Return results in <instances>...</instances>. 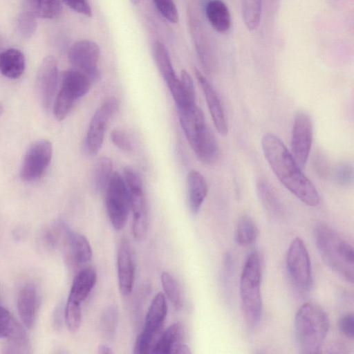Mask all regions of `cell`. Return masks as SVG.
<instances>
[{"mask_svg": "<svg viewBox=\"0 0 354 354\" xmlns=\"http://www.w3.org/2000/svg\"><path fill=\"white\" fill-rule=\"evenodd\" d=\"M80 304L68 298L64 310V319L66 326L71 332H76L80 327L82 321Z\"/></svg>", "mask_w": 354, "mask_h": 354, "instance_id": "35", "label": "cell"}, {"mask_svg": "<svg viewBox=\"0 0 354 354\" xmlns=\"http://www.w3.org/2000/svg\"><path fill=\"white\" fill-rule=\"evenodd\" d=\"M129 190V189H128ZM133 214L132 231L137 240L146 236L149 226V213L143 189L129 190Z\"/></svg>", "mask_w": 354, "mask_h": 354, "instance_id": "16", "label": "cell"}, {"mask_svg": "<svg viewBox=\"0 0 354 354\" xmlns=\"http://www.w3.org/2000/svg\"><path fill=\"white\" fill-rule=\"evenodd\" d=\"M314 168L321 178H326L330 174V168L326 156L322 153H317L313 158Z\"/></svg>", "mask_w": 354, "mask_h": 354, "instance_id": "46", "label": "cell"}, {"mask_svg": "<svg viewBox=\"0 0 354 354\" xmlns=\"http://www.w3.org/2000/svg\"><path fill=\"white\" fill-rule=\"evenodd\" d=\"M353 314L348 313L342 315L338 322L339 331L346 337L353 339Z\"/></svg>", "mask_w": 354, "mask_h": 354, "instance_id": "44", "label": "cell"}, {"mask_svg": "<svg viewBox=\"0 0 354 354\" xmlns=\"http://www.w3.org/2000/svg\"><path fill=\"white\" fill-rule=\"evenodd\" d=\"M37 302L35 286L32 283L24 286L18 293L17 306L21 320L28 328H31L34 324Z\"/></svg>", "mask_w": 354, "mask_h": 354, "instance_id": "20", "label": "cell"}, {"mask_svg": "<svg viewBox=\"0 0 354 354\" xmlns=\"http://www.w3.org/2000/svg\"><path fill=\"white\" fill-rule=\"evenodd\" d=\"M0 338L6 339H27V335L21 326L11 313L0 304Z\"/></svg>", "mask_w": 354, "mask_h": 354, "instance_id": "29", "label": "cell"}, {"mask_svg": "<svg viewBox=\"0 0 354 354\" xmlns=\"http://www.w3.org/2000/svg\"><path fill=\"white\" fill-rule=\"evenodd\" d=\"M53 154V147L47 140H39L28 149L21 167L20 176L24 181L39 179L48 168Z\"/></svg>", "mask_w": 354, "mask_h": 354, "instance_id": "10", "label": "cell"}, {"mask_svg": "<svg viewBox=\"0 0 354 354\" xmlns=\"http://www.w3.org/2000/svg\"><path fill=\"white\" fill-rule=\"evenodd\" d=\"M90 86L89 79L74 68L67 70L63 74L61 88L75 100L86 95Z\"/></svg>", "mask_w": 354, "mask_h": 354, "instance_id": "25", "label": "cell"}, {"mask_svg": "<svg viewBox=\"0 0 354 354\" xmlns=\"http://www.w3.org/2000/svg\"><path fill=\"white\" fill-rule=\"evenodd\" d=\"M106 188L105 202L109 220L115 230H122L126 225L131 209L128 188L118 172L111 174Z\"/></svg>", "mask_w": 354, "mask_h": 354, "instance_id": "7", "label": "cell"}, {"mask_svg": "<svg viewBox=\"0 0 354 354\" xmlns=\"http://www.w3.org/2000/svg\"><path fill=\"white\" fill-rule=\"evenodd\" d=\"M160 280L164 292L172 306L176 310H181L184 304V298L175 277L169 272H162Z\"/></svg>", "mask_w": 354, "mask_h": 354, "instance_id": "33", "label": "cell"}, {"mask_svg": "<svg viewBox=\"0 0 354 354\" xmlns=\"http://www.w3.org/2000/svg\"><path fill=\"white\" fill-rule=\"evenodd\" d=\"M112 142L119 149L124 151L131 152L133 146L128 136L120 129H113L111 133Z\"/></svg>", "mask_w": 354, "mask_h": 354, "instance_id": "41", "label": "cell"}, {"mask_svg": "<svg viewBox=\"0 0 354 354\" xmlns=\"http://www.w3.org/2000/svg\"><path fill=\"white\" fill-rule=\"evenodd\" d=\"M113 353V351H111V348L106 345L102 344L98 348V353L109 354V353Z\"/></svg>", "mask_w": 354, "mask_h": 354, "instance_id": "47", "label": "cell"}, {"mask_svg": "<svg viewBox=\"0 0 354 354\" xmlns=\"http://www.w3.org/2000/svg\"><path fill=\"white\" fill-rule=\"evenodd\" d=\"M167 313V304L162 292L156 294L147 310L144 328L135 342L134 353H151L153 346L162 334Z\"/></svg>", "mask_w": 354, "mask_h": 354, "instance_id": "6", "label": "cell"}, {"mask_svg": "<svg viewBox=\"0 0 354 354\" xmlns=\"http://www.w3.org/2000/svg\"><path fill=\"white\" fill-rule=\"evenodd\" d=\"M118 322V310L115 306H110L104 311L101 317V328L107 338L113 337Z\"/></svg>", "mask_w": 354, "mask_h": 354, "instance_id": "38", "label": "cell"}, {"mask_svg": "<svg viewBox=\"0 0 354 354\" xmlns=\"http://www.w3.org/2000/svg\"><path fill=\"white\" fill-rule=\"evenodd\" d=\"M263 259L258 251L251 252L242 270L240 280V297L244 318L250 327L259 322L262 313L261 281Z\"/></svg>", "mask_w": 354, "mask_h": 354, "instance_id": "4", "label": "cell"}, {"mask_svg": "<svg viewBox=\"0 0 354 354\" xmlns=\"http://www.w3.org/2000/svg\"><path fill=\"white\" fill-rule=\"evenodd\" d=\"M194 39L201 62L204 70L207 73H212L215 68L216 60L213 52L209 47L207 38L204 35L202 27L198 23L194 24Z\"/></svg>", "mask_w": 354, "mask_h": 354, "instance_id": "28", "label": "cell"}, {"mask_svg": "<svg viewBox=\"0 0 354 354\" xmlns=\"http://www.w3.org/2000/svg\"><path fill=\"white\" fill-rule=\"evenodd\" d=\"M26 60L18 49L9 48L0 53V72L10 79H17L24 73Z\"/></svg>", "mask_w": 354, "mask_h": 354, "instance_id": "23", "label": "cell"}, {"mask_svg": "<svg viewBox=\"0 0 354 354\" xmlns=\"http://www.w3.org/2000/svg\"><path fill=\"white\" fill-rule=\"evenodd\" d=\"M97 274L92 268H85L75 275L68 298L78 302L83 301L90 294L95 285Z\"/></svg>", "mask_w": 354, "mask_h": 354, "instance_id": "22", "label": "cell"}, {"mask_svg": "<svg viewBox=\"0 0 354 354\" xmlns=\"http://www.w3.org/2000/svg\"><path fill=\"white\" fill-rule=\"evenodd\" d=\"M328 329V317L319 305L307 302L297 312L295 333L297 344L302 353H319Z\"/></svg>", "mask_w": 354, "mask_h": 354, "instance_id": "3", "label": "cell"}, {"mask_svg": "<svg viewBox=\"0 0 354 354\" xmlns=\"http://www.w3.org/2000/svg\"><path fill=\"white\" fill-rule=\"evenodd\" d=\"M335 180L340 185H349L353 181V171L352 165L346 162L338 164L333 173Z\"/></svg>", "mask_w": 354, "mask_h": 354, "instance_id": "40", "label": "cell"}, {"mask_svg": "<svg viewBox=\"0 0 354 354\" xmlns=\"http://www.w3.org/2000/svg\"><path fill=\"white\" fill-rule=\"evenodd\" d=\"M180 122L188 142L198 158L212 153L217 147L214 135L196 105L178 110Z\"/></svg>", "mask_w": 354, "mask_h": 354, "instance_id": "5", "label": "cell"}, {"mask_svg": "<svg viewBox=\"0 0 354 354\" xmlns=\"http://www.w3.org/2000/svg\"><path fill=\"white\" fill-rule=\"evenodd\" d=\"M117 266L120 290L123 295H128L133 287L135 266L133 251L127 239H123L120 243Z\"/></svg>", "mask_w": 354, "mask_h": 354, "instance_id": "15", "label": "cell"}, {"mask_svg": "<svg viewBox=\"0 0 354 354\" xmlns=\"http://www.w3.org/2000/svg\"><path fill=\"white\" fill-rule=\"evenodd\" d=\"M159 12L168 21L176 24L178 21V9L173 0H153Z\"/></svg>", "mask_w": 354, "mask_h": 354, "instance_id": "39", "label": "cell"}, {"mask_svg": "<svg viewBox=\"0 0 354 354\" xmlns=\"http://www.w3.org/2000/svg\"><path fill=\"white\" fill-rule=\"evenodd\" d=\"M185 328L181 322H176L162 333L152 348L156 354H188L189 346L184 342Z\"/></svg>", "mask_w": 354, "mask_h": 354, "instance_id": "14", "label": "cell"}, {"mask_svg": "<svg viewBox=\"0 0 354 354\" xmlns=\"http://www.w3.org/2000/svg\"><path fill=\"white\" fill-rule=\"evenodd\" d=\"M258 235L259 229L254 221L248 216H242L236 228V243L242 246H248L256 241Z\"/></svg>", "mask_w": 354, "mask_h": 354, "instance_id": "31", "label": "cell"}, {"mask_svg": "<svg viewBox=\"0 0 354 354\" xmlns=\"http://www.w3.org/2000/svg\"><path fill=\"white\" fill-rule=\"evenodd\" d=\"M263 0H242L241 12L246 27L255 30L259 25Z\"/></svg>", "mask_w": 354, "mask_h": 354, "instance_id": "34", "label": "cell"}, {"mask_svg": "<svg viewBox=\"0 0 354 354\" xmlns=\"http://www.w3.org/2000/svg\"><path fill=\"white\" fill-rule=\"evenodd\" d=\"M75 101L62 88H60L55 100L53 113L59 121L63 120L70 112Z\"/></svg>", "mask_w": 354, "mask_h": 354, "instance_id": "36", "label": "cell"}, {"mask_svg": "<svg viewBox=\"0 0 354 354\" xmlns=\"http://www.w3.org/2000/svg\"><path fill=\"white\" fill-rule=\"evenodd\" d=\"M205 14L212 28L218 32H227L231 17L227 6L221 0H210L205 6Z\"/></svg>", "mask_w": 354, "mask_h": 354, "instance_id": "24", "label": "cell"}, {"mask_svg": "<svg viewBox=\"0 0 354 354\" xmlns=\"http://www.w3.org/2000/svg\"><path fill=\"white\" fill-rule=\"evenodd\" d=\"M153 58L166 84L178 78L173 68L169 55L165 46L156 41L153 47Z\"/></svg>", "mask_w": 354, "mask_h": 354, "instance_id": "30", "label": "cell"}, {"mask_svg": "<svg viewBox=\"0 0 354 354\" xmlns=\"http://www.w3.org/2000/svg\"><path fill=\"white\" fill-rule=\"evenodd\" d=\"M3 112V107L2 104L0 103V118H1Z\"/></svg>", "mask_w": 354, "mask_h": 354, "instance_id": "49", "label": "cell"}, {"mask_svg": "<svg viewBox=\"0 0 354 354\" xmlns=\"http://www.w3.org/2000/svg\"><path fill=\"white\" fill-rule=\"evenodd\" d=\"M313 142V123L310 116L298 111L294 118L291 134V154L303 168L308 159Z\"/></svg>", "mask_w": 354, "mask_h": 354, "instance_id": "11", "label": "cell"}, {"mask_svg": "<svg viewBox=\"0 0 354 354\" xmlns=\"http://www.w3.org/2000/svg\"><path fill=\"white\" fill-rule=\"evenodd\" d=\"M24 6L25 11L42 19H55L62 11L59 0H24Z\"/></svg>", "mask_w": 354, "mask_h": 354, "instance_id": "27", "label": "cell"}, {"mask_svg": "<svg viewBox=\"0 0 354 354\" xmlns=\"http://www.w3.org/2000/svg\"><path fill=\"white\" fill-rule=\"evenodd\" d=\"M115 98L106 100L95 111L86 133L85 148L90 156H95L100 150L108 123L118 109Z\"/></svg>", "mask_w": 354, "mask_h": 354, "instance_id": "12", "label": "cell"}, {"mask_svg": "<svg viewBox=\"0 0 354 354\" xmlns=\"http://www.w3.org/2000/svg\"><path fill=\"white\" fill-rule=\"evenodd\" d=\"M113 163L109 157L102 156L96 162L93 173V185L96 192L104 190L112 174Z\"/></svg>", "mask_w": 354, "mask_h": 354, "instance_id": "32", "label": "cell"}, {"mask_svg": "<svg viewBox=\"0 0 354 354\" xmlns=\"http://www.w3.org/2000/svg\"><path fill=\"white\" fill-rule=\"evenodd\" d=\"M30 348L28 339H7L3 347L4 353H27Z\"/></svg>", "mask_w": 354, "mask_h": 354, "instance_id": "42", "label": "cell"}, {"mask_svg": "<svg viewBox=\"0 0 354 354\" xmlns=\"http://www.w3.org/2000/svg\"><path fill=\"white\" fill-rule=\"evenodd\" d=\"M62 1L73 10L84 16L91 17L92 10L86 0H62Z\"/></svg>", "mask_w": 354, "mask_h": 354, "instance_id": "45", "label": "cell"}, {"mask_svg": "<svg viewBox=\"0 0 354 354\" xmlns=\"http://www.w3.org/2000/svg\"><path fill=\"white\" fill-rule=\"evenodd\" d=\"M64 239L66 245L68 260L71 263L78 266L91 260V247L84 235L66 227Z\"/></svg>", "mask_w": 354, "mask_h": 354, "instance_id": "18", "label": "cell"}, {"mask_svg": "<svg viewBox=\"0 0 354 354\" xmlns=\"http://www.w3.org/2000/svg\"><path fill=\"white\" fill-rule=\"evenodd\" d=\"M259 198L267 212L274 216L283 215V208L275 190L264 179H259L257 183Z\"/></svg>", "mask_w": 354, "mask_h": 354, "instance_id": "26", "label": "cell"}, {"mask_svg": "<svg viewBox=\"0 0 354 354\" xmlns=\"http://www.w3.org/2000/svg\"><path fill=\"white\" fill-rule=\"evenodd\" d=\"M261 146L267 162L279 181L302 203L317 206L320 201L317 190L302 173L281 140L274 133H266Z\"/></svg>", "mask_w": 354, "mask_h": 354, "instance_id": "1", "label": "cell"}, {"mask_svg": "<svg viewBox=\"0 0 354 354\" xmlns=\"http://www.w3.org/2000/svg\"><path fill=\"white\" fill-rule=\"evenodd\" d=\"M195 73L203 89L214 124L218 133L225 135L227 133V123L220 99L203 75L198 70Z\"/></svg>", "mask_w": 354, "mask_h": 354, "instance_id": "17", "label": "cell"}, {"mask_svg": "<svg viewBox=\"0 0 354 354\" xmlns=\"http://www.w3.org/2000/svg\"><path fill=\"white\" fill-rule=\"evenodd\" d=\"M174 97L178 110L185 109L196 105L194 82L189 73L183 70L178 77L167 84Z\"/></svg>", "mask_w": 354, "mask_h": 354, "instance_id": "19", "label": "cell"}, {"mask_svg": "<svg viewBox=\"0 0 354 354\" xmlns=\"http://www.w3.org/2000/svg\"><path fill=\"white\" fill-rule=\"evenodd\" d=\"M131 3L133 4V5H137L138 4L141 0H130Z\"/></svg>", "mask_w": 354, "mask_h": 354, "instance_id": "48", "label": "cell"}, {"mask_svg": "<svg viewBox=\"0 0 354 354\" xmlns=\"http://www.w3.org/2000/svg\"><path fill=\"white\" fill-rule=\"evenodd\" d=\"M314 234L316 246L324 262L342 279L353 283V247L325 223L318 224Z\"/></svg>", "mask_w": 354, "mask_h": 354, "instance_id": "2", "label": "cell"}, {"mask_svg": "<svg viewBox=\"0 0 354 354\" xmlns=\"http://www.w3.org/2000/svg\"><path fill=\"white\" fill-rule=\"evenodd\" d=\"M37 28L36 17L26 11L20 13L17 19V30L24 38H30Z\"/></svg>", "mask_w": 354, "mask_h": 354, "instance_id": "37", "label": "cell"}, {"mask_svg": "<svg viewBox=\"0 0 354 354\" xmlns=\"http://www.w3.org/2000/svg\"><path fill=\"white\" fill-rule=\"evenodd\" d=\"M286 266L288 273L295 285L307 291L313 283L310 259L304 241L296 238L289 246Z\"/></svg>", "mask_w": 354, "mask_h": 354, "instance_id": "8", "label": "cell"}, {"mask_svg": "<svg viewBox=\"0 0 354 354\" xmlns=\"http://www.w3.org/2000/svg\"><path fill=\"white\" fill-rule=\"evenodd\" d=\"M188 202L191 212L197 214L207 194V185L204 176L196 170L187 176Z\"/></svg>", "mask_w": 354, "mask_h": 354, "instance_id": "21", "label": "cell"}, {"mask_svg": "<svg viewBox=\"0 0 354 354\" xmlns=\"http://www.w3.org/2000/svg\"><path fill=\"white\" fill-rule=\"evenodd\" d=\"M0 304H1V299H0Z\"/></svg>", "mask_w": 354, "mask_h": 354, "instance_id": "50", "label": "cell"}, {"mask_svg": "<svg viewBox=\"0 0 354 354\" xmlns=\"http://www.w3.org/2000/svg\"><path fill=\"white\" fill-rule=\"evenodd\" d=\"M100 48L97 44L88 39L75 42L69 48L68 60L73 68L85 75L91 82L100 77L98 62Z\"/></svg>", "mask_w": 354, "mask_h": 354, "instance_id": "9", "label": "cell"}, {"mask_svg": "<svg viewBox=\"0 0 354 354\" xmlns=\"http://www.w3.org/2000/svg\"><path fill=\"white\" fill-rule=\"evenodd\" d=\"M124 180L129 190L143 189V185L138 173L130 167L124 168Z\"/></svg>", "mask_w": 354, "mask_h": 354, "instance_id": "43", "label": "cell"}, {"mask_svg": "<svg viewBox=\"0 0 354 354\" xmlns=\"http://www.w3.org/2000/svg\"><path fill=\"white\" fill-rule=\"evenodd\" d=\"M58 82V65L56 59L47 56L42 60L36 77V88L39 101L48 109L54 97Z\"/></svg>", "mask_w": 354, "mask_h": 354, "instance_id": "13", "label": "cell"}]
</instances>
